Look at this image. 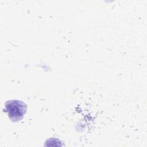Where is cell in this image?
<instances>
[{
  "label": "cell",
  "mask_w": 147,
  "mask_h": 147,
  "mask_svg": "<svg viewBox=\"0 0 147 147\" xmlns=\"http://www.w3.org/2000/svg\"><path fill=\"white\" fill-rule=\"evenodd\" d=\"M5 111L13 122L21 121L26 111V104L18 100H10L5 103Z\"/></svg>",
  "instance_id": "6da1fadb"
}]
</instances>
